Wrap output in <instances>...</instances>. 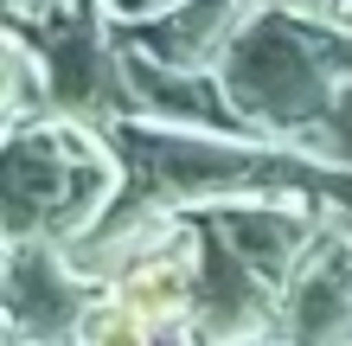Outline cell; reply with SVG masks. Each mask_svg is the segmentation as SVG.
Returning a JSON list of instances; mask_svg holds the SVG:
<instances>
[{"label": "cell", "instance_id": "cell-5", "mask_svg": "<svg viewBox=\"0 0 352 346\" xmlns=\"http://www.w3.org/2000/svg\"><path fill=\"white\" fill-rule=\"evenodd\" d=\"M122 77H129V116L141 122H167V129H205V135H256L237 116L231 90L218 71H179L160 58L135 52L122 39Z\"/></svg>", "mask_w": 352, "mask_h": 346}, {"label": "cell", "instance_id": "cell-6", "mask_svg": "<svg viewBox=\"0 0 352 346\" xmlns=\"http://www.w3.org/2000/svg\"><path fill=\"white\" fill-rule=\"evenodd\" d=\"M256 13V0H179V7L141 19V26H116L135 52L160 58L179 71H218L231 39L243 32V19Z\"/></svg>", "mask_w": 352, "mask_h": 346}, {"label": "cell", "instance_id": "cell-2", "mask_svg": "<svg viewBox=\"0 0 352 346\" xmlns=\"http://www.w3.org/2000/svg\"><path fill=\"white\" fill-rule=\"evenodd\" d=\"M129 186L116 141L84 122L45 116L7 135V237L13 244H71L102 206Z\"/></svg>", "mask_w": 352, "mask_h": 346}, {"label": "cell", "instance_id": "cell-8", "mask_svg": "<svg viewBox=\"0 0 352 346\" xmlns=\"http://www.w3.org/2000/svg\"><path fill=\"white\" fill-rule=\"evenodd\" d=\"M102 7H109V19H116V26H141V19H154V13L179 7V0H102Z\"/></svg>", "mask_w": 352, "mask_h": 346}, {"label": "cell", "instance_id": "cell-1", "mask_svg": "<svg viewBox=\"0 0 352 346\" xmlns=\"http://www.w3.org/2000/svg\"><path fill=\"white\" fill-rule=\"evenodd\" d=\"M218 77L256 135L307 148L352 90V26H340L333 13H295L256 0Z\"/></svg>", "mask_w": 352, "mask_h": 346}, {"label": "cell", "instance_id": "cell-3", "mask_svg": "<svg viewBox=\"0 0 352 346\" xmlns=\"http://www.w3.org/2000/svg\"><path fill=\"white\" fill-rule=\"evenodd\" d=\"M199 231V295H192V334L205 346H282V289L263 282L205 212H192Z\"/></svg>", "mask_w": 352, "mask_h": 346}, {"label": "cell", "instance_id": "cell-4", "mask_svg": "<svg viewBox=\"0 0 352 346\" xmlns=\"http://www.w3.org/2000/svg\"><path fill=\"white\" fill-rule=\"evenodd\" d=\"M96 282H84L65 263L58 244H13L7 250V327L13 346H77Z\"/></svg>", "mask_w": 352, "mask_h": 346}, {"label": "cell", "instance_id": "cell-7", "mask_svg": "<svg viewBox=\"0 0 352 346\" xmlns=\"http://www.w3.org/2000/svg\"><path fill=\"white\" fill-rule=\"evenodd\" d=\"M160 334L167 327H154L148 314H135L116 289L96 295L84 308V321H77V346H160Z\"/></svg>", "mask_w": 352, "mask_h": 346}]
</instances>
